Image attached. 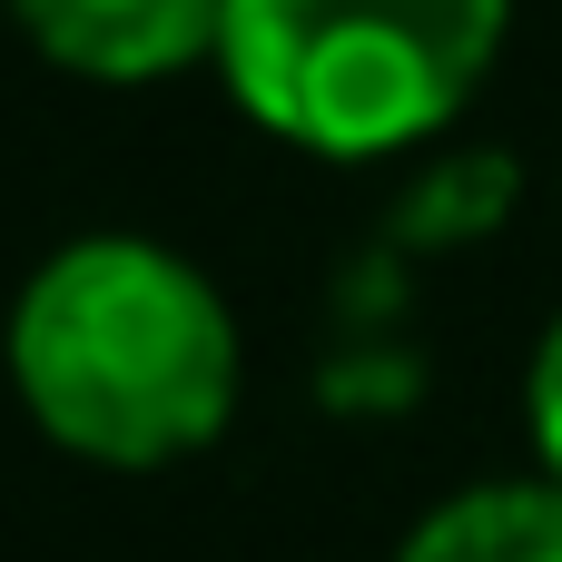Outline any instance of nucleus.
Masks as SVG:
<instances>
[{
    "mask_svg": "<svg viewBox=\"0 0 562 562\" xmlns=\"http://www.w3.org/2000/svg\"><path fill=\"white\" fill-rule=\"evenodd\" d=\"M10 375L89 464H168L198 454L237 405V326L198 267L138 237L59 247L10 316Z\"/></svg>",
    "mask_w": 562,
    "mask_h": 562,
    "instance_id": "obj_1",
    "label": "nucleus"
},
{
    "mask_svg": "<svg viewBox=\"0 0 562 562\" xmlns=\"http://www.w3.org/2000/svg\"><path fill=\"white\" fill-rule=\"evenodd\" d=\"M504 0H227V89L316 158H385L445 128L494 69Z\"/></svg>",
    "mask_w": 562,
    "mask_h": 562,
    "instance_id": "obj_2",
    "label": "nucleus"
},
{
    "mask_svg": "<svg viewBox=\"0 0 562 562\" xmlns=\"http://www.w3.org/2000/svg\"><path fill=\"white\" fill-rule=\"evenodd\" d=\"M40 59L79 79H168L227 40V0H10Z\"/></svg>",
    "mask_w": 562,
    "mask_h": 562,
    "instance_id": "obj_3",
    "label": "nucleus"
},
{
    "mask_svg": "<svg viewBox=\"0 0 562 562\" xmlns=\"http://www.w3.org/2000/svg\"><path fill=\"white\" fill-rule=\"evenodd\" d=\"M405 562H562V484H494L445 504Z\"/></svg>",
    "mask_w": 562,
    "mask_h": 562,
    "instance_id": "obj_4",
    "label": "nucleus"
},
{
    "mask_svg": "<svg viewBox=\"0 0 562 562\" xmlns=\"http://www.w3.org/2000/svg\"><path fill=\"white\" fill-rule=\"evenodd\" d=\"M533 435H543L553 484H562V326L543 336V356H533Z\"/></svg>",
    "mask_w": 562,
    "mask_h": 562,
    "instance_id": "obj_5",
    "label": "nucleus"
}]
</instances>
